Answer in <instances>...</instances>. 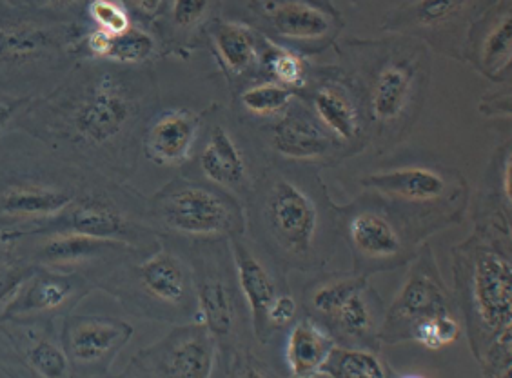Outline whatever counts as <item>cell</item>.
Instances as JSON below:
<instances>
[{"mask_svg":"<svg viewBox=\"0 0 512 378\" xmlns=\"http://www.w3.org/2000/svg\"><path fill=\"white\" fill-rule=\"evenodd\" d=\"M409 93V77L402 68L389 66L376 80L371 110L378 122H391L404 111Z\"/></svg>","mask_w":512,"mask_h":378,"instance_id":"obj_25","label":"cell"},{"mask_svg":"<svg viewBox=\"0 0 512 378\" xmlns=\"http://www.w3.org/2000/svg\"><path fill=\"white\" fill-rule=\"evenodd\" d=\"M68 229L97 239L122 240L129 233L128 220L122 213L102 202H82L69 213Z\"/></svg>","mask_w":512,"mask_h":378,"instance_id":"obj_21","label":"cell"},{"mask_svg":"<svg viewBox=\"0 0 512 378\" xmlns=\"http://www.w3.org/2000/svg\"><path fill=\"white\" fill-rule=\"evenodd\" d=\"M327 378H387V368L380 357L369 349H333L325 362Z\"/></svg>","mask_w":512,"mask_h":378,"instance_id":"obj_26","label":"cell"},{"mask_svg":"<svg viewBox=\"0 0 512 378\" xmlns=\"http://www.w3.org/2000/svg\"><path fill=\"white\" fill-rule=\"evenodd\" d=\"M162 4H164V0H135V6H137L138 11L148 15V17L155 15L162 8Z\"/></svg>","mask_w":512,"mask_h":378,"instance_id":"obj_40","label":"cell"},{"mask_svg":"<svg viewBox=\"0 0 512 378\" xmlns=\"http://www.w3.org/2000/svg\"><path fill=\"white\" fill-rule=\"evenodd\" d=\"M20 106H22V100L0 99V130L10 122Z\"/></svg>","mask_w":512,"mask_h":378,"instance_id":"obj_39","label":"cell"},{"mask_svg":"<svg viewBox=\"0 0 512 378\" xmlns=\"http://www.w3.org/2000/svg\"><path fill=\"white\" fill-rule=\"evenodd\" d=\"M73 204V195L46 186H13L0 199V213L11 219H50Z\"/></svg>","mask_w":512,"mask_h":378,"instance_id":"obj_16","label":"cell"},{"mask_svg":"<svg viewBox=\"0 0 512 378\" xmlns=\"http://www.w3.org/2000/svg\"><path fill=\"white\" fill-rule=\"evenodd\" d=\"M155 42L146 31L129 28L120 35H111L106 59L117 60L124 64H137L151 57Z\"/></svg>","mask_w":512,"mask_h":378,"instance_id":"obj_30","label":"cell"},{"mask_svg":"<svg viewBox=\"0 0 512 378\" xmlns=\"http://www.w3.org/2000/svg\"><path fill=\"white\" fill-rule=\"evenodd\" d=\"M89 13L99 24V30L108 31L109 35H120L131 28L128 13L113 0H93L89 4Z\"/></svg>","mask_w":512,"mask_h":378,"instance_id":"obj_32","label":"cell"},{"mask_svg":"<svg viewBox=\"0 0 512 378\" xmlns=\"http://www.w3.org/2000/svg\"><path fill=\"white\" fill-rule=\"evenodd\" d=\"M131 337L133 326L124 320L73 317L64 324L60 344L75 375L104 377Z\"/></svg>","mask_w":512,"mask_h":378,"instance_id":"obj_4","label":"cell"},{"mask_svg":"<svg viewBox=\"0 0 512 378\" xmlns=\"http://www.w3.org/2000/svg\"><path fill=\"white\" fill-rule=\"evenodd\" d=\"M460 331H462V326L456 319L454 309H447V311L434 313L431 317L418 322L411 329L409 340H414L420 346L431 349V351H438V349L453 344L454 340L460 337Z\"/></svg>","mask_w":512,"mask_h":378,"instance_id":"obj_28","label":"cell"},{"mask_svg":"<svg viewBox=\"0 0 512 378\" xmlns=\"http://www.w3.org/2000/svg\"><path fill=\"white\" fill-rule=\"evenodd\" d=\"M198 131L200 117L193 111H168L151 124L144 137V151L157 166H182L191 157Z\"/></svg>","mask_w":512,"mask_h":378,"instance_id":"obj_10","label":"cell"},{"mask_svg":"<svg viewBox=\"0 0 512 378\" xmlns=\"http://www.w3.org/2000/svg\"><path fill=\"white\" fill-rule=\"evenodd\" d=\"M264 215L269 233L280 248L298 259L311 253L318 233V211L298 184L275 180L267 191Z\"/></svg>","mask_w":512,"mask_h":378,"instance_id":"obj_5","label":"cell"},{"mask_svg":"<svg viewBox=\"0 0 512 378\" xmlns=\"http://www.w3.org/2000/svg\"><path fill=\"white\" fill-rule=\"evenodd\" d=\"M233 378H273L267 369L258 362L247 355L246 359L238 360L237 369H235V377Z\"/></svg>","mask_w":512,"mask_h":378,"instance_id":"obj_37","label":"cell"},{"mask_svg":"<svg viewBox=\"0 0 512 378\" xmlns=\"http://www.w3.org/2000/svg\"><path fill=\"white\" fill-rule=\"evenodd\" d=\"M89 289L82 279L73 275L42 273L28 277L15 289L4 306V319L24 322L33 317L53 315L73 306Z\"/></svg>","mask_w":512,"mask_h":378,"instance_id":"obj_8","label":"cell"},{"mask_svg":"<svg viewBox=\"0 0 512 378\" xmlns=\"http://www.w3.org/2000/svg\"><path fill=\"white\" fill-rule=\"evenodd\" d=\"M215 44L227 68L235 73L246 71L256 59L251 33L237 24H222L215 31Z\"/></svg>","mask_w":512,"mask_h":378,"instance_id":"obj_27","label":"cell"},{"mask_svg":"<svg viewBox=\"0 0 512 378\" xmlns=\"http://www.w3.org/2000/svg\"><path fill=\"white\" fill-rule=\"evenodd\" d=\"M200 168L207 180L220 186H240L246 182V160L222 126L211 131L206 148L200 153Z\"/></svg>","mask_w":512,"mask_h":378,"instance_id":"obj_19","label":"cell"},{"mask_svg":"<svg viewBox=\"0 0 512 378\" xmlns=\"http://www.w3.org/2000/svg\"><path fill=\"white\" fill-rule=\"evenodd\" d=\"M271 71L278 82L286 86H302L304 84V64L289 51H278L271 60Z\"/></svg>","mask_w":512,"mask_h":378,"instance_id":"obj_33","label":"cell"},{"mask_svg":"<svg viewBox=\"0 0 512 378\" xmlns=\"http://www.w3.org/2000/svg\"><path fill=\"white\" fill-rule=\"evenodd\" d=\"M483 60L491 70H502L509 66L512 57V20L511 17L500 22L496 30L485 40Z\"/></svg>","mask_w":512,"mask_h":378,"instance_id":"obj_31","label":"cell"},{"mask_svg":"<svg viewBox=\"0 0 512 378\" xmlns=\"http://www.w3.org/2000/svg\"><path fill=\"white\" fill-rule=\"evenodd\" d=\"M209 0H173L171 15L180 28H191L206 17Z\"/></svg>","mask_w":512,"mask_h":378,"instance_id":"obj_36","label":"cell"},{"mask_svg":"<svg viewBox=\"0 0 512 378\" xmlns=\"http://www.w3.org/2000/svg\"><path fill=\"white\" fill-rule=\"evenodd\" d=\"M240 100L249 113L266 117V115H275L286 110L291 102V91L282 84L267 82L244 91Z\"/></svg>","mask_w":512,"mask_h":378,"instance_id":"obj_29","label":"cell"},{"mask_svg":"<svg viewBox=\"0 0 512 378\" xmlns=\"http://www.w3.org/2000/svg\"><path fill=\"white\" fill-rule=\"evenodd\" d=\"M469 328L474 357L503 339H512V262L496 249L474 255L469 277Z\"/></svg>","mask_w":512,"mask_h":378,"instance_id":"obj_1","label":"cell"},{"mask_svg":"<svg viewBox=\"0 0 512 378\" xmlns=\"http://www.w3.org/2000/svg\"><path fill=\"white\" fill-rule=\"evenodd\" d=\"M158 217L169 229L191 237H215L235 228L237 208L213 189L178 184L157 200Z\"/></svg>","mask_w":512,"mask_h":378,"instance_id":"obj_3","label":"cell"},{"mask_svg":"<svg viewBox=\"0 0 512 378\" xmlns=\"http://www.w3.org/2000/svg\"><path fill=\"white\" fill-rule=\"evenodd\" d=\"M197 313L195 322L213 335L217 344L233 339L237 329L238 308L233 289L218 273H204L195 282Z\"/></svg>","mask_w":512,"mask_h":378,"instance_id":"obj_13","label":"cell"},{"mask_svg":"<svg viewBox=\"0 0 512 378\" xmlns=\"http://www.w3.org/2000/svg\"><path fill=\"white\" fill-rule=\"evenodd\" d=\"M329 322L336 331L351 340L353 344L369 346L378 337V322L371 300L367 297V282L358 279L355 286L345 293L344 299L338 302Z\"/></svg>","mask_w":512,"mask_h":378,"instance_id":"obj_15","label":"cell"},{"mask_svg":"<svg viewBox=\"0 0 512 378\" xmlns=\"http://www.w3.org/2000/svg\"><path fill=\"white\" fill-rule=\"evenodd\" d=\"M133 117V102L119 80L104 75L86 99L80 102L73 126L80 139L91 146H104L122 135Z\"/></svg>","mask_w":512,"mask_h":378,"instance_id":"obj_7","label":"cell"},{"mask_svg":"<svg viewBox=\"0 0 512 378\" xmlns=\"http://www.w3.org/2000/svg\"><path fill=\"white\" fill-rule=\"evenodd\" d=\"M336 348L333 333L318 320H298L286 340V364L291 378L324 377L325 362Z\"/></svg>","mask_w":512,"mask_h":378,"instance_id":"obj_11","label":"cell"},{"mask_svg":"<svg viewBox=\"0 0 512 378\" xmlns=\"http://www.w3.org/2000/svg\"><path fill=\"white\" fill-rule=\"evenodd\" d=\"M273 26L287 39L311 40L324 37L331 28V20L315 6L289 2L273 13Z\"/></svg>","mask_w":512,"mask_h":378,"instance_id":"obj_22","label":"cell"},{"mask_svg":"<svg viewBox=\"0 0 512 378\" xmlns=\"http://www.w3.org/2000/svg\"><path fill=\"white\" fill-rule=\"evenodd\" d=\"M364 184L384 195L409 202L438 200L447 188V182L438 171L420 166L375 173L365 177Z\"/></svg>","mask_w":512,"mask_h":378,"instance_id":"obj_14","label":"cell"},{"mask_svg":"<svg viewBox=\"0 0 512 378\" xmlns=\"http://www.w3.org/2000/svg\"><path fill=\"white\" fill-rule=\"evenodd\" d=\"M217 346L202 324H186L142 349L120 378H211Z\"/></svg>","mask_w":512,"mask_h":378,"instance_id":"obj_2","label":"cell"},{"mask_svg":"<svg viewBox=\"0 0 512 378\" xmlns=\"http://www.w3.org/2000/svg\"><path fill=\"white\" fill-rule=\"evenodd\" d=\"M465 0H420L416 4V17L424 24H438L462 10Z\"/></svg>","mask_w":512,"mask_h":378,"instance_id":"obj_34","label":"cell"},{"mask_svg":"<svg viewBox=\"0 0 512 378\" xmlns=\"http://www.w3.org/2000/svg\"><path fill=\"white\" fill-rule=\"evenodd\" d=\"M233 255L237 266L238 288L251 313L256 339L266 344L271 337V329L267 326V308L278 295L275 280L246 246L235 242Z\"/></svg>","mask_w":512,"mask_h":378,"instance_id":"obj_12","label":"cell"},{"mask_svg":"<svg viewBox=\"0 0 512 378\" xmlns=\"http://www.w3.org/2000/svg\"><path fill=\"white\" fill-rule=\"evenodd\" d=\"M19 237H24L22 231H0V255L8 249L13 240H17Z\"/></svg>","mask_w":512,"mask_h":378,"instance_id":"obj_41","label":"cell"},{"mask_svg":"<svg viewBox=\"0 0 512 378\" xmlns=\"http://www.w3.org/2000/svg\"><path fill=\"white\" fill-rule=\"evenodd\" d=\"M128 248L124 240L97 239L82 233L62 231L46 240L40 248V259L48 264H75L82 260L100 257L108 251Z\"/></svg>","mask_w":512,"mask_h":378,"instance_id":"obj_20","label":"cell"},{"mask_svg":"<svg viewBox=\"0 0 512 378\" xmlns=\"http://www.w3.org/2000/svg\"><path fill=\"white\" fill-rule=\"evenodd\" d=\"M109 42H111V35H109L108 31H93L88 37L89 51L93 55H97V57H106V53L109 50Z\"/></svg>","mask_w":512,"mask_h":378,"instance_id":"obj_38","label":"cell"},{"mask_svg":"<svg viewBox=\"0 0 512 378\" xmlns=\"http://www.w3.org/2000/svg\"><path fill=\"white\" fill-rule=\"evenodd\" d=\"M40 4H69V2H75V0H35Z\"/></svg>","mask_w":512,"mask_h":378,"instance_id":"obj_42","label":"cell"},{"mask_svg":"<svg viewBox=\"0 0 512 378\" xmlns=\"http://www.w3.org/2000/svg\"><path fill=\"white\" fill-rule=\"evenodd\" d=\"M273 148L287 159H320L331 148V139L313 120L289 115L275 128Z\"/></svg>","mask_w":512,"mask_h":378,"instance_id":"obj_18","label":"cell"},{"mask_svg":"<svg viewBox=\"0 0 512 378\" xmlns=\"http://www.w3.org/2000/svg\"><path fill=\"white\" fill-rule=\"evenodd\" d=\"M138 286L153 302L175 309L195 308V284L177 255L158 251L137 268Z\"/></svg>","mask_w":512,"mask_h":378,"instance_id":"obj_9","label":"cell"},{"mask_svg":"<svg viewBox=\"0 0 512 378\" xmlns=\"http://www.w3.org/2000/svg\"><path fill=\"white\" fill-rule=\"evenodd\" d=\"M453 309L449 293L433 262H420L405 280L380 329L384 342L409 340L411 329L434 313Z\"/></svg>","mask_w":512,"mask_h":378,"instance_id":"obj_6","label":"cell"},{"mask_svg":"<svg viewBox=\"0 0 512 378\" xmlns=\"http://www.w3.org/2000/svg\"><path fill=\"white\" fill-rule=\"evenodd\" d=\"M349 240L365 259H393L402 251V237L384 215L362 211L349 222Z\"/></svg>","mask_w":512,"mask_h":378,"instance_id":"obj_17","label":"cell"},{"mask_svg":"<svg viewBox=\"0 0 512 378\" xmlns=\"http://www.w3.org/2000/svg\"><path fill=\"white\" fill-rule=\"evenodd\" d=\"M57 46L51 31L35 26H19L0 30V59L10 62L39 59Z\"/></svg>","mask_w":512,"mask_h":378,"instance_id":"obj_24","label":"cell"},{"mask_svg":"<svg viewBox=\"0 0 512 378\" xmlns=\"http://www.w3.org/2000/svg\"><path fill=\"white\" fill-rule=\"evenodd\" d=\"M296 311H298L296 300L287 293H278L267 308V326L271 329V333L275 329L286 328L289 324H293Z\"/></svg>","mask_w":512,"mask_h":378,"instance_id":"obj_35","label":"cell"},{"mask_svg":"<svg viewBox=\"0 0 512 378\" xmlns=\"http://www.w3.org/2000/svg\"><path fill=\"white\" fill-rule=\"evenodd\" d=\"M313 106L316 117L335 139L349 142L358 135V115L342 93L333 88H322L316 93Z\"/></svg>","mask_w":512,"mask_h":378,"instance_id":"obj_23","label":"cell"},{"mask_svg":"<svg viewBox=\"0 0 512 378\" xmlns=\"http://www.w3.org/2000/svg\"><path fill=\"white\" fill-rule=\"evenodd\" d=\"M402 378H424V377H416V375H409V377H402Z\"/></svg>","mask_w":512,"mask_h":378,"instance_id":"obj_43","label":"cell"}]
</instances>
